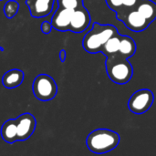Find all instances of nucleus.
Here are the masks:
<instances>
[{"mask_svg": "<svg viewBox=\"0 0 156 156\" xmlns=\"http://www.w3.org/2000/svg\"><path fill=\"white\" fill-rule=\"evenodd\" d=\"M106 2L110 8L115 11L116 13H118L123 5V0H106Z\"/></svg>", "mask_w": 156, "mask_h": 156, "instance_id": "nucleus-18", "label": "nucleus"}, {"mask_svg": "<svg viewBox=\"0 0 156 156\" xmlns=\"http://www.w3.org/2000/svg\"><path fill=\"white\" fill-rule=\"evenodd\" d=\"M58 6L73 10H75L80 5H82V0H58Z\"/></svg>", "mask_w": 156, "mask_h": 156, "instance_id": "nucleus-17", "label": "nucleus"}, {"mask_svg": "<svg viewBox=\"0 0 156 156\" xmlns=\"http://www.w3.org/2000/svg\"><path fill=\"white\" fill-rule=\"evenodd\" d=\"M136 9L150 23L156 18V4L152 0H140Z\"/></svg>", "mask_w": 156, "mask_h": 156, "instance_id": "nucleus-14", "label": "nucleus"}, {"mask_svg": "<svg viewBox=\"0 0 156 156\" xmlns=\"http://www.w3.org/2000/svg\"><path fill=\"white\" fill-rule=\"evenodd\" d=\"M17 140L26 141L31 137L37 126V121L31 113H23L16 119Z\"/></svg>", "mask_w": 156, "mask_h": 156, "instance_id": "nucleus-6", "label": "nucleus"}, {"mask_svg": "<svg viewBox=\"0 0 156 156\" xmlns=\"http://www.w3.org/2000/svg\"><path fill=\"white\" fill-rule=\"evenodd\" d=\"M24 78L25 74L21 69H13L4 74L2 78V83L6 89H14L23 83Z\"/></svg>", "mask_w": 156, "mask_h": 156, "instance_id": "nucleus-11", "label": "nucleus"}, {"mask_svg": "<svg viewBox=\"0 0 156 156\" xmlns=\"http://www.w3.org/2000/svg\"><path fill=\"white\" fill-rule=\"evenodd\" d=\"M121 141L120 135L109 129H96L87 137L88 149L94 154H106L114 150Z\"/></svg>", "mask_w": 156, "mask_h": 156, "instance_id": "nucleus-1", "label": "nucleus"}, {"mask_svg": "<svg viewBox=\"0 0 156 156\" xmlns=\"http://www.w3.org/2000/svg\"><path fill=\"white\" fill-rule=\"evenodd\" d=\"M154 95L151 90L142 89L136 90L129 99L128 108L134 114L145 113L153 105Z\"/></svg>", "mask_w": 156, "mask_h": 156, "instance_id": "nucleus-5", "label": "nucleus"}, {"mask_svg": "<svg viewBox=\"0 0 156 156\" xmlns=\"http://www.w3.org/2000/svg\"><path fill=\"white\" fill-rule=\"evenodd\" d=\"M0 1H2V0H0Z\"/></svg>", "mask_w": 156, "mask_h": 156, "instance_id": "nucleus-23", "label": "nucleus"}, {"mask_svg": "<svg viewBox=\"0 0 156 156\" xmlns=\"http://www.w3.org/2000/svg\"><path fill=\"white\" fill-rule=\"evenodd\" d=\"M135 52H136V43L134 42V40L129 36L121 35L119 52L115 56L122 58L128 59L129 58L133 57Z\"/></svg>", "mask_w": 156, "mask_h": 156, "instance_id": "nucleus-12", "label": "nucleus"}, {"mask_svg": "<svg viewBox=\"0 0 156 156\" xmlns=\"http://www.w3.org/2000/svg\"><path fill=\"white\" fill-rule=\"evenodd\" d=\"M1 137L7 144H14L18 141L16 119H9L3 123L1 127Z\"/></svg>", "mask_w": 156, "mask_h": 156, "instance_id": "nucleus-13", "label": "nucleus"}, {"mask_svg": "<svg viewBox=\"0 0 156 156\" xmlns=\"http://www.w3.org/2000/svg\"><path fill=\"white\" fill-rule=\"evenodd\" d=\"M90 24V16L83 5H80L73 12L69 30L74 33H81L89 27Z\"/></svg>", "mask_w": 156, "mask_h": 156, "instance_id": "nucleus-7", "label": "nucleus"}, {"mask_svg": "<svg viewBox=\"0 0 156 156\" xmlns=\"http://www.w3.org/2000/svg\"><path fill=\"white\" fill-rule=\"evenodd\" d=\"M59 59L61 62H64L66 59V50L65 49H61L59 51Z\"/></svg>", "mask_w": 156, "mask_h": 156, "instance_id": "nucleus-21", "label": "nucleus"}, {"mask_svg": "<svg viewBox=\"0 0 156 156\" xmlns=\"http://www.w3.org/2000/svg\"><path fill=\"white\" fill-rule=\"evenodd\" d=\"M120 19L124 23L127 28L136 33L145 30L151 24L137 11V9L130 10L127 14H124L123 16H122Z\"/></svg>", "mask_w": 156, "mask_h": 156, "instance_id": "nucleus-8", "label": "nucleus"}, {"mask_svg": "<svg viewBox=\"0 0 156 156\" xmlns=\"http://www.w3.org/2000/svg\"><path fill=\"white\" fill-rule=\"evenodd\" d=\"M73 12H74L73 9H69V8L58 6L55 10L51 17L52 27L58 31L69 30Z\"/></svg>", "mask_w": 156, "mask_h": 156, "instance_id": "nucleus-9", "label": "nucleus"}, {"mask_svg": "<svg viewBox=\"0 0 156 156\" xmlns=\"http://www.w3.org/2000/svg\"><path fill=\"white\" fill-rule=\"evenodd\" d=\"M0 50H3V48H1V47H0Z\"/></svg>", "mask_w": 156, "mask_h": 156, "instance_id": "nucleus-22", "label": "nucleus"}, {"mask_svg": "<svg viewBox=\"0 0 156 156\" xmlns=\"http://www.w3.org/2000/svg\"><path fill=\"white\" fill-rule=\"evenodd\" d=\"M55 0H27L26 5L29 8L30 15L35 18L45 17L52 12Z\"/></svg>", "mask_w": 156, "mask_h": 156, "instance_id": "nucleus-10", "label": "nucleus"}, {"mask_svg": "<svg viewBox=\"0 0 156 156\" xmlns=\"http://www.w3.org/2000/svg\"><path fill=\"white\" fill-rule=\"evenodd\" d=\"M52 28H53V27H52L51 22L47 21V20H46V21H43V23H42L41 26H40V29H41V31H42L44 34H49Z\"/></svg>", "mask_w": 156, "mask_h": 156, "instance_id": "nucleus-19", "label": "nucleus"}, {"mask_svg": "<svg viewBox=\"0 0 156 156\" xmlns=\"http://www.w3.org/2000/svg\"><path fill=\"white\" fill-rule=\"evenodd\" d=\"M120 42H121L120 34L112 36L103 45L101 53H103V55H105L107 58L117 55V53L119 52V48H120Z\"/></svg>", "mask_w": 156, "mask_h": 156, "instance_id": "nucleus-15", "label": "nucleus"}, {"mask_svg": "<svg viewBox=\"0 0 156 156\" xmlns=\"http://www.w3.org/2000/svg\"><path fill=\"white\" fill-rule=\"evenodd\" d=\"M34 96L41 101H48L55 98L58 92V86L52 77L48 74L37 75L32 85Z\"/></svg>", "mask_w": 156, "mask_h": 156, "instance_id": "nucleus-4", "label": "nucleus"}, {"mask_svg": "<svg viewBox=\"0 0 156 156\" xmlns=\"http://www.w3.org/2000/svg\"><path fill=\"white\" fill-rule=\"evenodd\" d=\"M140 0H123V7L125 8H133V6H137Z\"/></svg>", "mask_w": 156, "mask_h": 156, "instance_id": "nucleus-20", "label": "nucleus"}, {"mask_svg": "<svg viewBox=\"0 0 156 156\" xmlns=\"http://www.w3.org/2000/svg\"><path fill=\"white\" fill-rule=\"evenodd\" d=\"M117 34L118 29L113 25H101L96 22L83 38V48L89 53L101 52L106 41Z\"/></svg>", "mask_w": 156, "mask_h": 156, "instance_id": "nucleus-2", "label": "nucleus"}, {"mask_svg": "<svg viewBox=\"0 0 156 156\" xmlns=\"http://www.w3.org/2000/svg\"><path fill=\"white\" fill-rule=\"evenodd\" d=\"M19 9V4L16 0H8L4 5V14L8 18H13Z\"/></svg>", "mask_w": 156, "mask_h": 156, "instance_id": "nucleus-16", "label": "nucleus"}, {"mask_svg": "<svg viewBox=\"0 0 156 156\" xmlns=\"http://www.w3.org/2000/svg\"><path fill=\"white\" fill-rule=\"evenodd\" d=\"M105 65L107 74L114 83L122 85L131 80L133 69L127 58H122L117 56L110 57L107 58Z\"/></svg>", "mask_w": 156, "mask_h": 156, "instance_id": "nucleus-3", "label": "nucleus"}]
</instances>
